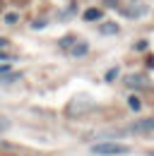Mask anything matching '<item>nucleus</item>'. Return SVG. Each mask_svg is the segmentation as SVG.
I'll return each instance as SVG.
<instances>
[{
    "instance_id": "4",
    "label": "nucleus",
    "mask_w": 154,
    "mask_h": 156,
    "mask_svg": "<svg viewBox=\"0 0 154 156\" xmlns=\"http://www.w3.org/2000/svg\"><path fill=\"white\" fill-rule=\"evenodd\" d=\"M116 31H118V24H113V22L101 24V34H116Z\"/></svg>"
},
{
    "instance_id": "9",
    "label": "nucleus",
    "mask_w": 154,
    "mask_h": 156,
    "mask_svg": "<svg viewBox=\"0 0 154 156\" xmlns=\"http://www.w3.org/2000/svg\"><path fill=\"white\" fill-rule=\"evenodd\" d=\"M0 60H10V55H5V53H0Z\"/></svg>"
},
{
    "instance_id": "5",
    "label": "nucleus",
    "mask_w": 154,
    "mask_h": 156,
    "mask_svg": "<svg viewBox=\"0 0 154 156\" xmlns=\"http://www.w3.org/2000/svg\"><path fill=\"white\" fill-rule=\"evenodd\" d=\"M84 20H87V22L101 20V10H87V12H84Z\"/></svg>"
},
{
    "instance_id": "7",
    "label": "nucleus",
    "mask_w": 154,
    "mask_h": 156,
    "mask_svg": "<svg viewBox=\"0 0 154 156\" xmlns=\"http://www.w3.org/2000/svg\"><path fill=\"white\" fill-rule=\"evenodd\" d=\"M72 53H75V55H82V53H87V46H84V43H82V46H75V48H72Z\"/></svg>"
},
{
    "instance_id": "3",
    "label": "nucleus",
    "mask_w": 154,
    "mask_h": 156,
    "mask_svg": "<svg viewBox=\"0 0 154 156\" xmlns=\"http://www.w3.org/2000/svg\"><path fill=\"white\" fill-rule=\"evenodd\" d=\"M128 87H147V77H142V75H130V77H128Z\"/></svg>"
},
{
    "instance_id": "2",
    "label": "nucleus",
    "mask_w": 154,
    "mask_h": 156,
    "mask_svg": "<svg viewBox=\"0 0 154 156\" xmlns=\"http://www.w3.org/2000/svg\"><path fill=\"white\" fill-rule=\"evenodd\" d=\"M130 132H154V118H145V120H137Z\"/></svg>"
},
{
    "instance_id": "10",
    "label": "nucleus",
    "mask_w": 154,
    "mask_h": 156,
    "mask_svg": "<svg viewBox=\"0 0 154 156\" xmlns=\"http://www.w3.org/2000/svg\"><path fill=\"white\" fill-rule=\"evenodd\" d=\"M149 156H154V151H149Z\"/></svg>"
},
{
    "instance_id": "8",
    "label": "nucleus",
    "mask_w": 154,
    "mask_h": 156,
    "mask_svg": "<svg viewBox=\"0 0 154 156\" xmlns=\"http://www.w3.org/2000/svg\"><path fill=\"white\" fill-rule=\"evenodd\" d=\"M5 46H7V41H5V39H0V48H5Z\"/></svg>"
},
{
    "instance_id": "1",
    "label": "nucleus",
    "mask_w": 154,
    "mask_h": 156,
    "mask_svg": "<svg viewBox=\"0 0 154 156\" xmlns=\"http://www.w3.org/2000/svg\"><path fill=\"white\" fill-rule=\"evenodd\" d=\"M130 149L125 144H116V142H99L92 147V154H101V156H118V154H128Z\"/></svg>"
},
{
    "instance_id": "6",
    "label": "nucleus",
    "mask_w": 154,
    "mask_h": 156,
    "mask_svg": "<svg viewBox=\"0 0 154 156\" xmlns=\"http://www.w3.org/2000/svg\"><path fill=\"white\" fill-rule=\"evenodd\" d=\"M128 106H130L133 111H140V98H137V96H130V98H128Z\"/></svg>"
}]
</instances>
